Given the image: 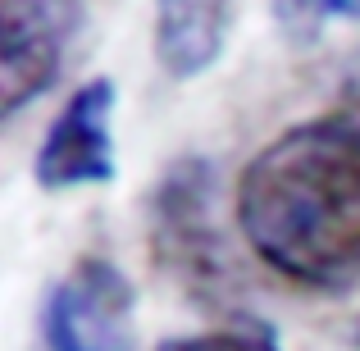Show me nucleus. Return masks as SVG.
Here are the masks:
<instances>
[{
	"label": "nucleus",
	"mask_w": 360,
	"mask_h": 351,
	"mask_svg": "<svg viewBox=\"0 0 360 351\" xmlns=\"http://www.w3.org/2000/svg\"><path fill=\"white\" fill-rule=\"evenodd\" d=\"M238 229L274 274L319 292L360 279V119L278 132L238 178Z\"/></svg>",
	"instance_id": "1"
},
{
	"label": "nucleus",
	"mask_w": 360,
	"mask_h": 351,
	"mask_svg": "<svg viewBox=\"0 0 360 351\" xmlns=\"http://www.w3.org/2000/svg\"><path fill=\"white\" fill-rule=\"evenodd\" d=\"M214 201V169L201 155L174 160L150 192V251L192 301L224 310L238 292V274L224 246Z\"/></svg>",
	"instance_id": "2"
},
{
	"label": "nucleus",
	"mask_w": 360,
	"mask_h": 351,
	"mask_svg": "<svg viewBox=\"0 0 360 351\" xmlns=\"http://www.w3.org/2000/svg\"><path fill=\"white\" fill-rule=\"evenodd\" d=\"M46 351H132V283L105 255H82L41 306Z\"/></svg>",
	"instance_id": "3"
},
{
	"label": "nucleus",
	"mask_w": 360,
	"mask_h": 351,
	"mask_svg": "<svg viewBox=\"0 0 360 351\" xmlns=\"http://www.w3.org/2000/svg\"><path fill=\"white\" fill-rule=\"evenodd\" d=\"M82 0H0V110L14 119L23 106L55 87L73 37Z\"/></svg>",
	"instance_id": "4"
},
{
	"label": "nucleus",
	"mask_w": 360,
	"mask_h": 351,
	"mask_svg": "<svg viewBox=\"0 0 360 351\" xmlns=\"http://www.w3.org/2000/svg\"><path fill=\"white\" fill-rule=\"evenodd\" d=\"M32 174L46 192L110 183L115 178V82L87 78L46 128L32 160Z\"/></svg>",
	"instance_id": "5"
},
{
	"label": "nucleus",
	"mask_w": 360,
	"mask_h": 351,
	"mask_svg": "<svg viewBox=\"0 0 360 351\" xmlns=\"http://www.w3.org/2000/svg\"><path fill=\"white\" fill-rule=\"evenodd\" d=\"M233 0H155V60L169 78H196L224 55Z\"/></svg>",
	"instance_id": "6"
},
{
	"label": "nucleus",
	"mask_w": 360,
	"mask_h": 351,
	"mask_svg": "<svg viewBox=\"0 0 360 351\" xmlns=\"http://www.w3.org/2000/svg\"><path fill=\"white\" fill-rule=\"evenodd\" d=\"M274 18L288 37H315L328 23L360 18V0H274Z\"/></svg>",
	"instance_id": "7"
},
{
	"label": "nucleus",
	"mask_w": 360,
	"mask_h": 351,
	"mask_svg": "<svg viewBox=\"0 0 360 351\" xmlns=\"http://www.w3.org/2000/svg\"><path fill=\"white\" fill-rule=\"evenodd\" d=\"M160 351H278V343L260 324H233V328H210V333L169 338Z\"/></svg>",
	"instance_id": "8"
},
{
	"label": "nucleus",
	"mask_w": 360,
	"mask_h": 351,
	"mask_svg": "<svg viewBox=\"0 0 360 351\" xmlns=\"http://www.w3.org/2000/svg\"><path fill=\"white\" fill-rule=\"evenodd\" d=\"M342 115H352V119H360V73L352 82L342 87Z\"/></svg>",
	"instance_id": "9"
}]
</instances>
